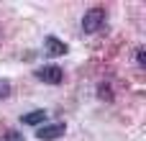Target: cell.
<instances>
[{
	"label": "cell",
	"mask_w": 146,
	"mask_h": 141,
	"mask_svg": "<svg viewBox=\"0 0 146 141\" xmlns=\"http://www.w3.org/2000/svg\"><path fill=\"white\" fill-rule=\"evenodd\" d=\"M105 21H108V10H105L103 5H95V8H90V10L82 15V28H85L87 33H95V31H100V28L105 26Z\"/></svg>",
	"instance_id": "obj_1"
},
{
	"label": "cell",
	"mask_w": 146,
	"mask_h": 141,
	"mask_svg": "<svg viewBox=\"0 0 146 141\" xmlns=\"http://www.w3.org/2000/svg\"><path fill=\"white\" fill-rule=\"evenodd\" d=\"M36 77H38L41 82L59 85V82L64 80V72H62V67H56V64H44L41 69H36Z\"/></svg>",
	"instance_id": "obj_2"
},
{
	"label": "cell",
	"mask_w": 146,
	"mask_h": 141,
	"mask_svg": "<svg viewBox=\"0 0 146 141\" xmlns=\"http://www.w3.org/2000/svg\"><path fill=\"white\" fill-rule=\"evenodd\" d=\"M36 136L41 141H54V139H62L64 136V123H44L38 131H36Z\"/></svg>",
	"instance_id": "obj_3"
},
{
	"label": "cell",
	"mask_w": 146,
	"mask_h": 141,
	"mask_svg": "<svg viewBox=\"0 0 146 141\" xmlns=\"http://www.w3.org/2000/svg\"><path fill=\"white\" fill-rule=\"evenodd\" d=\"M44 46H46V54H51V57H62V54H67V44L59 41L56 36H49V39L44 41Z\"/></svg>",
	"instance_id": "obj_4"
},
{
	"label": "cell",
	"mask_w": 146,
	"mask_h": 141,
	"mask_svg": "<svg viewBox=\"0 0 146 141\" xmlns=\"http://www.w3.org/2000/svg\"><path fill=\"white\" fill-rule=\"evenodd\" d=\"M44 121H46V110H33V113L23 116V123H26V126H38V123H44Z\"/></svg>",
	"instance_id": "obj_5"
},
{
	"label": "cell",
	"mask_w": 146,
	"mask_h": 141,
	"mask_svg": "<svg viewBox=\"0 0 146 141\" xmlns=\"http://www.w3.org/2000/svg\"><path fill=\"white\" fill-rule=\"evenodd\" d=\"M98 95H100L103 100H113V92H110V85H105V82H103V85L98 87Z\"/></svg>",
	"instance_id": "obj_6"
},
{
	"label": "cell",
	"mask_w": 146,
	"mask_h": 141,
	"mask_svg": "<svg viewBox=\"0 0 146 141\" xmlns=\"http://www.w3.org/2000/svg\"><path fill=\"white\" fill-rule=\"evenodd\" d=\"M8 95H10V82L0 77V100H5Z\"/></svg>",
	"instance_id": "obj_7"
},
{
	"label": "cell",
	"mask_w": 146,
	"mask_h": 141,
	"mask_svg": "<svg viewBox=\"0 0 146 141\" xmlns=\"http://www.w3.org/2000/svg\"><path fill=\"white\" fill-rule=\"evenodd\" d=\"M5 141H26L21 131H5Z\"/></svg>",
	"instance_id": "obj_8"
},
{
	"label": "cell",
	"mask_w": 146,
	"mask_h": 141,
	"mask_svg": "<svg viewBox=\"0 0 146 141\" xmlns=\"http://www.w3.org/2000/svg\"><path fill=\"white\" fill-rule=\"evenodd\" d=\"M136 59H139V67H146V51H144V49H139Z\"/></svg>",
	"instance_id": "obj_9"
}]
</instances>
